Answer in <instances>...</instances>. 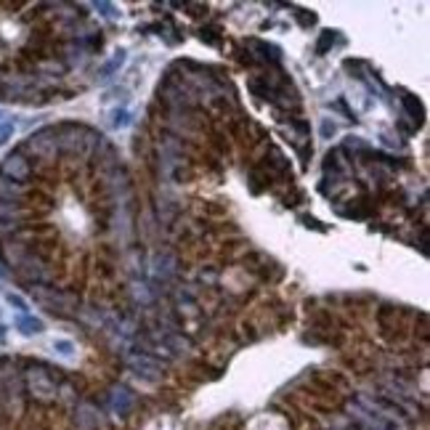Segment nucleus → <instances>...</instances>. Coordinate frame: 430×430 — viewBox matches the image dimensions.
I'll use <instances>...</instances> for the list:
<instances>
[{
	"label": "nucleus",
	"instance_id": "obj_1",
	"mask_svg": "<svg viewBox=\"0 0 430 430\" xmlns=\"http://www.w3.org/2000/svg\"><path fill=\"white\" fill-rule=\"evenodd\" d=\"M16 327H19L21 335L32 338V335H41V332H43V321L38 319V316H30V313H24V316H19V319H16Z\"/></svg>",
	"mask_w": 430,
	"mask_h": 430
},
{
	"label": "nucleus",
	"instance_id": "obj_9",
	"mask_svg": "<svg viewBox=\"0 0 430 430\" xmlns=\"http://www.w3.org/2000/svg\"><path fill=\"white\" fill-rule=\"evenodd\" d=\"M6 335H9V327H6V324H0V343H6Z\"/></svg>",
	"mask_w": 430,
	"mask_h": 430
},
{
	"label": "nucleus",
	"instance_id": "obj_2",
	"mask_svg": "<svg viewBox=\"0 0 430 430\" xmlns=\"http://www.w3.org/2000/svg\"><path fill=\"white\" fill-rule=\"evenodd\" d=\"M401 101H404V107L409 109V117H414V122L420 125V122H422V104H420V101L414 99L412 93H404V96H401Z\"/></svg>",
	"mask_w": 430,
	"mask_h": 430
},
{
	"label": "nucleus",
	"instance_id": "obj_4",
	"mask_svg": "<svg viewBox=\"0 0 430 430\" xmlns=\"http://www.w3.org/2000/svg\"><path fill=\"white\" fill-rule=\"evenodd\" d=\"M6 298H9V303L14 306V308H19V311H27V308H30V306H27V301H24V298H19V295H14V292H9Z\"/></svg>",
	"mask_w": 430,
	"mask_h": 430
},
{
	"label": "nucleus",
	"instance_id": "obj_7",
	"mask_svg": "<svg viewBox=\"0 0 430 430\" xmlns=\"http://www.w3.org/2000/svg\"><path fill=\"white\" fill-rule=\"evenodd\" d=\"M114 114H117V117H114V128H125V125H128V122H130L128 109H117V112H114Z\"/></svg>",
	"mask_w": 430,
	"mask_h": 430
},
{
	"label": "nucleus",
	"instance_id": "obj_5",
	"mask_svg": "<svg viewBox=\"0 0 430 430\" xmlns=\"http://www.w3.org/2000/svg\"><path fill=\"white\" fill-rule=\"evenodd\" d=\"M53 348L59 350L61 356H72V353H75V350H72V343L70 340H56V343H53Z\"/></svg>",
	"mask_w": 430,
	"mask_h": 430
},
{
	"label": "nucleus",
	"instance_id": "obj_6",
	"mask_svg": "<svg viewBox=\"0 0 430 430\" xmlns=\"http://www.w3.org/2000/svg\"><path fill=\"white\" fill-rule=\"evenodd\" d=\"M11 133H14V122H3V125H0V146L11 139Z\"/></svg>",
	"mask_w": 430,
	"mask_h": 430
},
{
	"label": "nucleus",
	"instance_id": "obj_8",
	"mask_svg": "<svg viewBox=\"0 0 430 430\" xmlns=\"http://www.w3.org/2000/svg\"><path fill=\"white\" fill-rule=\"evenodd\" d=\"M321 133H324V136L335 133V125H330V120H324V125H321Z\"/></svg>",
	"mask_w": 430,
	"mask_h": 430
},
{
	"label": "nucleus",
	"instance_id": "obj_3",
	"mask_svg": "<svg viewBox=\"0 0 430 430\" xmlns=\"http://www.w3.org/2000/svg\"><path fill=\"white\" fill-rule=\"evenodd\" d=\"M122 64H125V50H117V53H114V59H112L109 64L101 70V77H112V75H114V70H120Z\"/></svg>",
	"mask_w": 430,
	"mask_h": 430
}]
</instances>
